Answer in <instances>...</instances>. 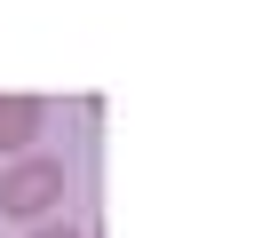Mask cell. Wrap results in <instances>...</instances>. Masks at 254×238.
I'll use <instances>...</instances> for the list:
<instances>
[{
    "mask_svg": "<svg viewBox=\"0 0 254 238\" xmlns=\"http://www.w3.org/2000/svg\"><path fill=\"white\" fill-rule=\"evenodd\" d=\"M64 182H71V175H64V159L24 151V159H8V167H0V214L32 230V222H48V214L64 206Z\"/></svg>",
    "mask_w": 254,
    "mask_h": 238,
    "instance_id": "cell-1",
    "label": "cell"
},
{
    "mask_svg": "<svg viewBox=\"0 0 254 238\" xmlns=\"http://www.w3.org/2000/svg\"><path fill=\"white\" fill-rule=\"evenodd\" d=\"M40 135H48V103H40V95H0V151L24 159Z\"/></svg>",
    "mask_w": 254,
    "mask_h": 238,
    "instance_id": "cell-2",
    "label": "cell"
},
{
    "mask_svg": "<svg viewBox=\"0 0 254 238\" xmlns=\"http://www.w3.org/2000/svg\"><path fill=\"white\" fill-rule=\"evenodd\" d=\"M24 238H87V230H79V222H32Z\"/></svg>",
    "mask_w": 254,
    "mask_h": 238,
    "instance_id": "cell-3",
    "label": "cell"
}]
</instances>
